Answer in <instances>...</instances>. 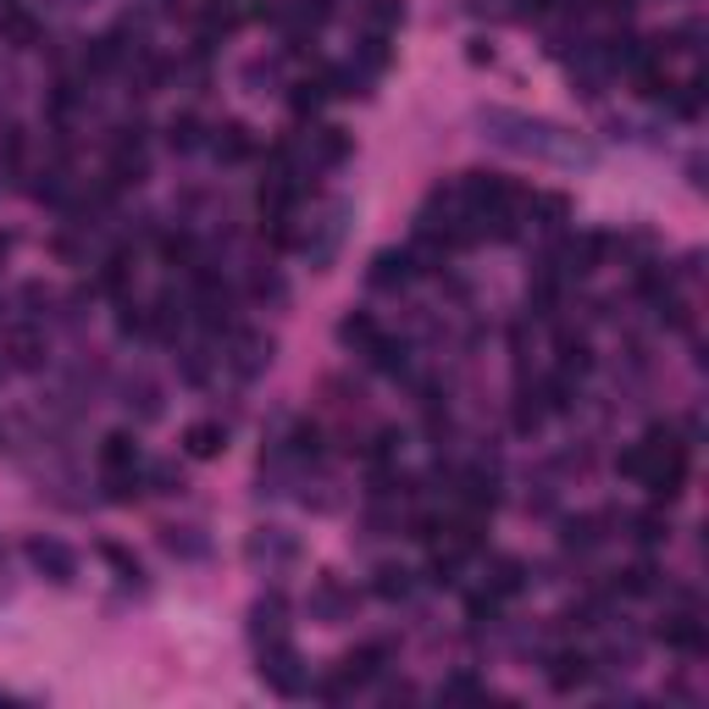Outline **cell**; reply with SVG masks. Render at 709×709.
<instances>
[{
  "instance_id": "obj_23",
  "label": "cell",
  "mask_w": 709,
  "mask_h": 709,
  "mask_svg": "<svg viewBox=\"0 0 709 709\" xmlns=\"http://www.w3.org/2000/svg\"><path fill=\"white\" fill-rule=\"evenodd\" d=\"M211 150H216V161H245L256 145H250L245 123H222V128H211Z\"/></svg>"
},
{
  "instance_id": "obj_18",
  "label": "cell",
  "mask_w": 709,
  "mask_h": 709,
  "mask_svg": "<svg viewBox=\"0 0 709 709\" xmlns=\"http://www.w3.org/2000/svg\"><path fill=\"white\" fill-rule=\"evenodd\" d=\"M377 338H383V327H377V316H372V311H349V316L338 322V344H344V349H354V354H366Z\"/></svg>"
},
{
  "instance_id": "obj_3",
  "label": "cell",
  "mask_w": 709,
  "mask_h": 709,
  "mask_svg": "<svg viewBox=\"0 0 709 709\" xmlns=\"http://www.w3.org/2000/svg\"><path fill=\"white\" fill-rule=\"evenodd\" d=\"M349 216H354L349 200H327L306 233H294V245H300V256L311 261V272H327V266L338 261V250H344V239H349Z\"/></svg>"
},
{
  "instance_id": "obj_33",
  "label": "cell",
  "mask_w": 709,
  "mask_h": 709,
  "mask_svg": "<svg viewBox=\"0 0 709 709\" xmlns=\"http://www.w3.org/2000/svg\"><path fill=\"white\" fill-rule=\"evenodd\" d=\"M621 594H655V565H632L621 576Z\"/></svg>"
},
{
  "instance_id": "obj_30",
  "label": "cell",
  "mask_w": 709,
  "mask_h": 709,
  "mask_svg": "<svg viewBox=\"0 0 709 709\" xmlns=\"http://www.w3.org/2000/svg\"><path fill=\"white\" fill-rule=\"evenodd\" d=\"M377 599H405L410 594V571L405 565H377Z\"/></svg>"
},
{
  "instance_id": "obj_19",
  "label": "cell",
  "mask_w": 709,
  "mask_h": 709,
  "mask_svg": "<svg viewBox=\"0 0 709 709\" xmlns=\"http://www.w3.org/2000/svg\"><path fill=\"white\" fill-rule=\"evenodd\" d=\"M571 216V200L565 195H526V222L544 227V233H560Z\"/></svg>"
},
{
  "instance_id": "obj_28",
  "label": "cell",
  "mask_w": 709,
  "mask_h": 709,
  "mask_svg": "<svg viewBox=\"0 0 709 709\" xmlns=\"http://www.w3.org/2000/svg\"><path fill=\"white\" fill-rule=\"evenodd\" d=\"M139 405V422H156L161 416V388L150 383V377H134L128 383V410Z\"/></svg>"
},
{
  "instance_id": "obj_13",
  "label": "cell",
  "mask_w": 709,
  "mask_h": 709,
  "mask_svg": "<svg viewBox=\"0 0 709 709\" xmlns=\"http://www.w3.org/2000/svg\"><path fill=\"white\" fill-rule=\"evenodd\" d=\"M0 349H7V366H17V372H39L45 366V338L34 333V327H12L7 338H0Z\"/></svg>"
},
{
  "instance_id": "obj_22",
  "label": "cell",
  "mask_w": 709,
  "mask_h": 709,
  "mask_svg": "<svg viewBox=\"0 0 709 709\" xmlns=\"http://www.w3.org/2000/svg\"><path fill=\"white\" fill-rule=\"evenodd\" d=\"M145 177V150H139V139H116L111 145V184H139Z\"/></svg>"
},
{
  "instance_id": "obj_5",
  "label": "cell",
  "mask_w": 709,
  "mask_h": 709,
  "mask_svg": "<svg viewBox=\"0 0 709 709\" xmlns=\"http://www.w3.org/2000/svg\"><path fill=\"white\" fill-rule=\"evenodd\" d=\"M23 560H28L34 576H45L50 587H73V582H78V555H73L62 538H45V532H39V538L23 544Z\"/></svg>"
},
{
  "instance_id": "obj_35",
  "label": "cell",
  "mask_w": 709,
  "mask_h": 709,
  "mask_svg": "<svg viewBox=\"0 0 709 709\" xmlns=\"http://www.w3.org/2000/svg\"><path fill=\"white\" fill-rule=\"evenodd\" d=\"M150 477H156V488H161V494H177V488H184L177 465H166V460H161V465H150Z\"/></svg>"
},
{
  "instance_id": "obj_25",
  "label": "cell",
  "mask_w": 709,
  "mask_h": 709,
  "mask_svg": "<svg viewBox=\"0 0 709 709\" xmlns=\"http://www.w3.org/2000/svg\"><path fill=\"white\" fill-rule=\"evenodd\" d=\"M366 361H372L377 372H388V377H399V372L410 366V344H405V338H388V333H383V338H377V344L366 349Z\"/></svg>"
},
{
  "instance_id": "obj_26",
  "label": "cell",
  "mask_w": 709,
  "mask_h": 709,
  "mask_svg": "<svg viewBox=\"0 0 709 709\" xmlns=\"http://www.w3.org/2000/svg\"><path fill=\"white\" fill-rule=\"evenodd\" d=\"M100 560H105V565L116 571V582H134V587L145 582V565H139V560H134L128 549H123V544H100Z\"/></svg>"
},
{
  "instance_id": "obj_17",
  "label": "cell",
  "mask_w": 709,
  "mask_h": 709,
  "mask_svg": "<svg viewBox=\"0 0 709 709\" xmlns=\"http://www.w3.org/2000/svg\"><path fill=\"white\" fill-rule=\"evenodd\" d=\"M483 587H488L494 599H510V594H521V587H526V565H521V560H510V555H494V560H488Z\"/></svg>"
},
{
  "instance_id": "obj_8",
  "label": "cell",
  "mask_w": 709,
  "mask_h": 709,
  "mask_svg": "<svg viewBox=\"0 0 709 709\" xmlns=\"http://www.w3.org/2000/svg\"><path fill=\"white\" fill-rule=\"evenodd\" d=\"M245 560H250L256 571L272 576V571H283V565L300 560V544H294L283 526H256V532H250V544H245Z\"/></svg>"
},
{
  "instance_id": "obj_7",
  "label": "cell",
  "mask_w": 709,
  "mask_h": 709,
  "mask_svg": "<svg viewBox=\"0 0 709 709\" xmlns=\"http://www.w3.org/2000/svg\"><path fill=\"white\" fill-rule=\"evenodd\" d=\"M222 361L239 372V377H261L272 366V338L256 333V327H227V349H222Z\"/></svg>"
},
{
  "instance_id": "obj_24",
  "label": "cell",
  "mask_w": 709,
  "mask_h": 709,
  "mask_svg": "<svg viewBox=\"0 0 709 709\" xmlns=\"http://www.w3.org/2000/svg\"><path fill=\"white\" fill-rule=\"evenodd\" d=\"M549 416V394L544 388H521L515 394V433H538Z\"/></svg>"
},
{
  "instance_id": "obj_34",
  "label": "cell",
  "mask_w": 709,
  "mask_h": 709,
  "mask_svg": "<svg viewBox=\"0 0 709 709\" xmlns=\"http://www.w3.org/2000/svg\"><path fill=\"white\" fill-rule=\"evenodd\" d=\"M444 698H488V687L471 676H455V682H444Z\"/></svg>"
},
{
  "instance_id": "obj_10",
  "label": "cell",
  "mask_w": 709,
  "mask_h": 709,
  "mask_svg": "<svg viewBox=\"0 0 709 709\" xmlns=\"http://www.w3.org/2000/svg\"><path fill=\"white\" fill-rule=\"evenodd\" d=\"M288 637V599L283 594H261L250 605V643H283Z\"/></svg>"
},
{
  "instance_id": "obj_32",
  "label": "cell",
  "mask_w": 709,
  "mask_h": 709,
  "mask_svg": "<svg viewBox=\"0 0 709 709\" xmlns=\"http://www.w3.org/2000/svg\"><path fill=\"white\" fill-rule=\"evenodd\" d=\"M632 526H637V544H660V538H666V515H660V510H648V515H637Z\"/></svg>"
},
{
  "instance_id": "obj_2",
  "label": "cell",
  "mask_w": 709,
  "mask_h": 709,
  "mask_svg": "<svg viewBox=\"0 0 709 709\" xmlns=\"http://www.w3.org/2000/svg\"><path fill=\"white\" fill-rule=\"evenodd\" d=\"M621 477H632L637 488L671 505L687 488V444L676 438V427H648L643 444H632L621 455Z\"/></svg>"
},
{
  "instance_id": "obj_6",
  "label": "cell",
  "mask_w": 709,
  "mask_h": 709,
  "mask_svg": "<svg viewBox=\"0 0 709 709\" xmlns=\"http://www.w3.org/2000/svg\"><path fill=\"white\" fill-rule=\"evenodd\" d=\"M599 256H605V233H571V239H560V250H555L544 266L565 283V277H587V272H599Z\"/></svg>"
},
{
  "instance_id": "obj_21",
  "label": "cell",
  "mask_w": 709,
  "mask_h": 709,
  "mask_svg": "<svg viewBox=\"0 0 709 709\" xmlns=\"http://www.w3.org/2000/svg\"><path fill=\"white\" fill-rule=\"evenodd\" d=\"M660 637L671 648H682V655H704V621L698 615H666L660 621Z\"/></svg>"
},
{
  "instance_id": "obj_15",
  "label": "cell",
  "mask_w": 709,
  "mask_h": 709,
  "mask_svg": "<svg viewBox=\"0 0 709 709\" xmlns=\"http://www.w3.org/2000/svg\"><path fill=\"white\" fill-rule=\"evenodd\" d=\"M227 449V427L222 422H189L184 427V455L189 460H216Z\"/></svg>"
},
{
  "instance_id": "obj_29",
  "label": "cell",
  "mask_w": 709,
  "mask_h": 709,
  "mask_svg": "<svg viewBox=\"0 0 709 709\" xmlns=\"http://www.w3.org/2000/svg\"><path fill=\"white\" fill-rule=\"evenodd\" d=\"M605 521L599 515H582V521H565V549H599L605 544Z\"/></svg>"
},
{
  "instance_id": "obj_11",
  "label": "cell",
  "mask_w": 709,
  "mask_h": 709,
  "mask_svg": "<svg viewBox=\"0 0 709 709\" xmlns=\"http://www.w3.org/2000/svg\"><path fill=\"white\" fill-rule=\"evenodd\" d=\"M410 277H416L410 250H377L372 266H366V283H372L377 294H399V288H410Z\"/></svg>"
},
{
  "instance_id": "obj_16",
  "label": "cell",
  "mask_w": 709,
  "mask_h": 709,
  "mask_svg": "<svg viewBox=\"0 0 709 709\" xmlns=\"http://www.w3.org/2000/svg\"><path fill=\"white\" fill-rule=\"evenodd\" d=\"M361 17L372 39H394L405 28V0H361Z\"/></svg>"
},
{
  "instance_id": "obj_1",
  "label": "cell",
  "mask_w": 709,
  "mask_h": 709,
  "mask_svg": "<svg viewBox=\"0 0 709 709\" xmlns=\"http://www.w3.org/2000/svg\"><path fill=\"white\" fill-rule=\"evenodd\" d=\"M477 128L488 145L510 150V156H526V161H549V166H565V172H587L599 161L594 139L555 123V116H532V111H510V105H488L477 116Z\"/></svg>"
},
{
  "instance_id": "obj_14",
  "label": "cell",
  "mask_w": 709,
  "mask_h": 709,
  "mask_svg": "<svg viewBox=\"0 0 709 709\" xmlns=\"http://www.w3.org/2000/svg\"><path fill=\"white\" fill-rule=\"evenodd\" d=\"M587 682H594V660H587L582 648H565V655L549 660V687H555V693H576V687H587Z\"/></svg>"
},
{
  "instance_id": "obj_31",
  "label": "cell",
  "mask_w": 709,
  "mask_h": 709,
  "mask_svg": "<svg viewBox=\"0 0 709 709\" xmlns=\"http://www.w3.org/2000/svg\"><path fill=\"white\" fill-rule=\"evenodd\" d=\"M166 139H172V150H195L200 145V123H195V116H172Z\"/></svg>"
},
{
  "instance_id": "obj_9",
  "label": "cell",
  "mask_w": 709,
  "mask_h": 709,
  "mask_svg": "<svg viewBox=\"0 0 709 709\" xmlns=\"http://www.w3.org/2000/svg\"><path fill=\"white\" fill-rule=\"evenodd\" d=\"M349 145H354V139H349L344 128L322 123V128H311V134L300 139V145H288V156H300V161H306L311 172H327V166H338V161L349 156Z\"/></svg>"
},
{
  "instance_id": "obj_27",
  "label": "cell",
  "mask_w": 709,
  "mask_h": 709,
  "mask_svg": "<svg viewBox=\"0 0 709 709\" xmlns=\"http://www.w3.org/2000/svg\"><path fill=\"white\" fill-rule=\"evenodd\" d=\"M327 95H333V89H327V78H306V84H294V95H288V100H294V111H300V116H316V111L327 105Z\"/></svg>"
},
{
  "instance_id": "obj_36",
  "label": "cell",
  "mask_w": 709,
  "mask_h": 709,
  "mask_svg": "<svg viewBox=\"0 0 709 709\" xmlns=\"http://www.w3.org/2000/svg\"><path fill=\"white\" fill-rule=\"evenodd\" d=\"M7 256H12V245H7V233H0V266H7Z\"/></svg>"
},
{
  "instance_id": "obj_20",
  "label": "cell",
  "mask_w": 709,
  "mask_h": 709,
  "mask_svg": "<svg viewBox=\"0 0 709 709\" xmlns=\"http://www.w3.org/2000/svg\"><path fill=\"white\" fill-rule=\"evenodd\" d=\"M145 322H150V333H161L166 344H177V333H184V322H189V306L177 300V294H161L156 311H150Z\"/></svg>"
},
{
  "instance_id": "obj_12",
  "label": "cell",
  "mask_w": 709,
  "mask_h": 709,
  "mask_svg": "<svg viewBox=\"0 0 709 709\" xmlns=\"http://www.w3.org/2000/svg\"><path fill=\"white\" fill-rule=\"evenodd\" d=\"M311 615H316L322 626H344V621L354 615V594H349V587H338L333 576H322V582L311 587Z\"/></svg>"
},
{
  "instance_id": "obj_4",
  "label": "cell",
  "mask_w": 709,
  "mask_h": 709,
  "mask_svg": "<svg viewBox=\"0 0 709 709\" xmlns=\"http://www.w3.org/2000/svg\"><path fill=\"white\" fill-rule=\"evenodd\" d=\"M256 671H261V682H266L277 698H300V693H311V666L300 660V648H294L288 637L256 648Z\"/></svg>"
}]
</instances>
